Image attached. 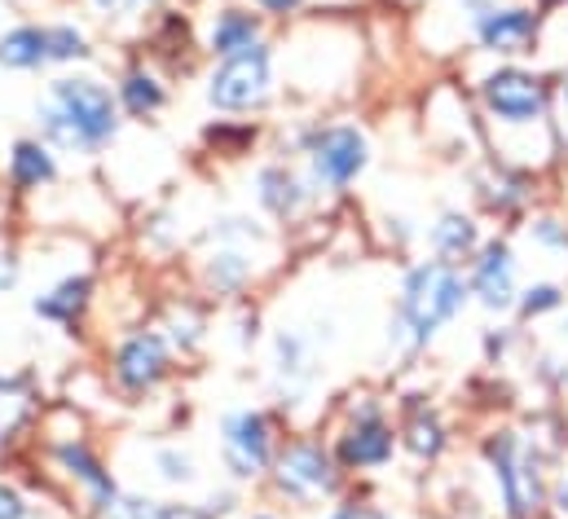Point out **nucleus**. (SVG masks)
<instances>
[{"instance_id": "obj_34", "label": "nucleus", "mask_w": 568, "mask_h": 519, "mask_svg": "<svg viewBox=\"0 0 568 519\" xmlns=\"http://www.w3.org/2000/svg\"><path fill=\"white\" fill-rule=\"evenodd\" d=\"M556 507L568 516V476H565V485H560V493H556Z\"/></svg>"}, {"instance_id": "obj_3", "label": "nucleus", "mask_w": 568, "mask_h": 519, "mask_svg": "<svg viewBox=\"0 0 568 519\" xmlns=\"http://www.w3.org/2000/svg\"><path fill=\"white\" fill-rule=\"evenodd\" d=\"M53 111H62L89 150L106 145L115 136V102L98 80H58L53 84Z\"/></svg>"}, {"instance_id": "obj_20", "label": "nucleus", "mask_w": 568, "mask_h": 519, "mask_svg": "<svg viewBox=\"0 0 568 519\" xmlns=\"http://www.w3.org/2000/svg\"><path fill=\"white\" fill-rule=\"evenodd\" d=\"M124 106L133 111V115H154L159 106H163V89H159V80H150L142 71H133L129 80H124Z\"/></svg>"}, {"instance_id": "obj_5", "label": "nucleus", "mask_w": 568, "mask_h": 519, "mask_svg": "<svg viewBox=\"0 0 568 519\" xmlns=\"http://www.w3.org/2000/svg\"><path fill=\"white\" fill-rule=\"evenodd\" d=\"M265 93H270V53L261 44L225 58V67L212 75V102L221 111H247L265 102Z\"/></svg>"}, {"instance_id": "obj_28", "label": "nucleus", "mask_w": 568, "mask_h": 519, "mask_svg": "<svg viewBox=\"0 0 568 519\" xmlns=\"http://www.w3.org/2000/svg\"><path fill=\"white\" fill-rule=\"evenodd\" d=\"M159 467H163L168 480H190L194 476L190 471V458H181V454H159Z\"/></svg>"}, {"instance_id": "obj_21", "label": "nucleus", "mask_w": 568, "mask_h": 519, "mask_svg": "<svg viewBox=\"0 0 568 519\" xmlns=\"http://www.w3.org/2000/svg\"><path fill=\"white\" fill-rule=\"evenodd\" d=\"M406 445H410V454H419V458H436L440 445H445V431H440V423H436L432 414H415L410 427H406Z\"/></svg>"}, {"instance_id": "obj_29", "label": "nucleus", "mask_w": 568, "mask_h": 519, "mask_svg": "<svg viewBox=\"0 0 568 519\" xmlns=\"http://www.w3.org/2000/svg\"><path fill=\"white\" fill-rule=\"evenodd\" d=\"M538 238L551 243V247H560V252H568V230L560 221H538Z\"/></svg>"}, {"instance_id": "obj_35", "label": "nucleus", "mask_w": 568, "mask_h": 519, "mask_svg": "<svg viewBox=\"0 0 568 519\" xmlns=\"http://www.w3.org/2000/svg\"><path fill=\"white\" fill-rule=\"evenodd\" d=\"M98 4H102V9H111V13H115V9H124V4H129V0H98Z\"/></svg>"}, {"instance_id": "obj_6", "label": "nucleus", "mask_w": 568, "mask_h": 519, "mask_svg": "<svg viewBox=\"0 0 568 519\" xmlns=\"http://www.w3.org/2000/svg\"><path fill=\"white\" fill-rule=\"evenodd\" d=\"M313 154V172L326 185H348L362 167H366V141L357 129H326L308 141Z\"/></svg>"}, {"instance_id": "obj_33", "label": "nucleus", "mask_w": 568, "mask_h": 519, "mask_svg": "<svg viewBox=\"0 0 568 519\" xmlns=\"http://www.w3.org/2000/svg\"><path fill=\"white\" fill-rule=\"evenodd\" d=\"M261 4H265V9H274V13H286V9H295L300 0H261Z\"/></svg>"}, {"instance_id": "obj_2", "label": "nucleus", "mask_w": 568, "mask_h": 519, "mask_svg": "<svg viewBox=\"0 0 568 519\" xmlns=\"http://www.w3.org/2000/svg\"><path fill=\"white\" fill-rule=\"evenodd\" d=\"M485 458L503 485V502H507V516L511 519H534L542 507V471H538V454H529L511 431H498L489 445H485Z\"/></svg>"}, {"instance_id": "obj_17", "label": "nucleus", "mask_w": 568, "mask_h": 519, "mask_svg": "<svg viewBox=\"0 0 568 519\" xmlns=\"http://www.w3.org/2000/svg\"><path fill=\"white\" fill-rule=\"evenodd\" d=\"M252 44H256V18H247V13H225L216 22V31H212V49L221 58H234V53H243Z\"/></svg>"}, {"instance_id": "obj_36", "label": "nucleus", "mask_w": 568, "mask_h": 519, "mask_svg": "<svg viewBox=\"0 0 568 519\" xmlns=\"http://www.w3.org/2000/svg\"><path fill=\"white\" fill-rule=\"evenodd\" d=\"M129 4H142V0H129Z\"/></svg>"}, {"instance_id": "obj_12", "label": "nucleus", "mask_w": 568, "mask_h": 519, "mask_svg": "<svg viewBox=\"0 0 568 519\" xmlns=\"http://www.w3.org/2000/svg\"><path fill=\"white\" fill-rule=\"evenodd\" d=\"M388 454H393V431L375 414H362L339 445V458L348 467H379V462H388Z\"/></svg>"}, {"instance_id": "obj_31", "label": "nucleus", "mask_w": 568, "mask_h": 519, "mask_svg": "<svg viewBox=\"0 0 568 519\" xmlns=\"http://www.w3.org/2000/svg\"><path fill=\"white\" fill-rule=\"evenodd\" d=\"M331 519H388V516H379V511H371V507H344V511H335Z\"/></svg>"}, {"instance_id": "obj_24", "label": "nucleus", "mask_w": 568, "mask_h": 519, "mask_svg": "<svg viewBox=\"0 0 568 519\" xmlns=\"http://www.w3.org/2000/svg\"><path fill=\"white\" fill-rule=\"evenodd\" d=\"M89 49H84V35L75 31V27H53L49 31V58L53 62H67V58H84Z\"/></svg>"}, {"instance_id": "obj_4", "label": "nucleus", "mask_w": 568, "mask_h": 519, "mask_svg": "<svg viewBox=\"0 0 568 519\" xmlns=\"http://www.w3.org/2000/svg\"><path fill=\"white\" fill-rule=\"evenodd\" d=\"M485 111L503 124H538L547 111V84L529 71H494L480 84Z\"/></svg>"}, {"instance_id": "obj_30", "label": "nucleus", "mask_w": 568, "mask_h": 519, "mask_svg": "<svg viewBox=\"0 0 568 519\" xmlns=\"http://www.w3.org/2000/svg\"><path fill=\"white\" fill-rule=\"evenodd\" d=\"M22 516H27L22 498H18L13 489H4V485H0V519H22Z\"/></svg>"}, {"instance_id": "obj_1", "label": "nucleus", "mask_w": 568, "mask_h": 519, "mask_svg": "<svg viewBox=\"0 0 568 519\" xmlns=\"http://www.w3.org/2000/svg\"><path fill=\"white\" fill-rule=\"evenodd\" d=\"M467 291H463V277L436 260V264H419L410 277H406V295H402V326L410 330L415 344H424L432 330H440L458 308H463Z\"/></svg>"}, {"instance_id": "obj_8", "label": "nucleus", "mask_w": 568, "mask_h": 519, "mask_svg": "<svg viewBox=\"0 0 568 519\" xmlns=\"http://www.w3.org/2000/svg\"><path fill=\"white\" fill-rule=\"evenodd\" d=\"M278 485H283L291 498H304V502L331 493V485H335L331 458H326L317 445H295V449H286L283 462H278Z\"/></svg>"}, {"instance_id": "obj_37", "label": "nucleus", "mask_w": 568, "mask_h": 519, "mask_svg": "<svg viewBox=\"0 0 568 519\" xmlns=\"http://www.w3.org/2000/svg\"><path fill=\"white\" fill-rule=\"evenodd\" d=\"M565 335H568V326H565Z\"/></svg>"}, {"instance_id": "obj_23", "label": "nucleus", "mask_w": 568, "mask_h": 519, "mask_svg": "<svg viewBox=\"0 0 568 519\" xmlns=\"http://www.w3.org/2000/svg\"><path fill=\"white\" fill-rule=\"evenodd\" d=\"M22 414H27V396L18 384H0V440L22 423Z\"/></svg>"}, {"instance_id": "obj_27", "label": "nucleus", "mask_w": 568, "mask_h": 519, "mask_svg": "<svg viewBox=\"0 0 568 519\" xmlns=\"http://www.w3.org/2000/svg\"><path fill=\"white\" fill-rule=\"evenodd\" d=\"M243 273H247V264H243V256H234V252L216 256V264H212V277H216V282H225V286H234Z\"/></svg>"}, {"instance_id": "obj_25", "label": "nucleus", "mask_w": 568, "mask_h": 519, "mask_svg": "<svg viewBox=\"0 0 568 519\" xmlns=\"http://www.w3.org/2000/svg\"><path fill=\"white\" fill-rule=\"evenodd\" d=\"M278 370H283V379L286 375H291V379H295V375H300V379H304V375H308V366H304V344H300V335H278Z\"/></svg>"}, {"instance_id": "obj_15", "label": "nucleus", "mask_w": 568, "mask_h": 519, "mask_svg": "<svg viewBox=\"0 0 568 519\" xmlns=\"http://www.w3.org/2000/svg\"><path fill=\"white\" fill-rule=\"evenodd\" d=\"M9 176H13L18 190H36V185H44L53 176V159L44 154V145L18 141L13 145V159H9Z\"/></svg>"}, {"instance_id": "obj_7", "label": "nucleus", "mask_w": 568, "mask_h": 519, "mask_svg": "<svg viewBox=\"0 0 568 519\" xmlns=\"http://www.w3.org/2000/svg\"><path fill=\"white\" fill-rule=\"evenodd\" d=\"M225 462L234 476H256L270 462V423L265 414H234L225 418Z\"/></svg>"}, {"instance_id": "obj_22", "label": "nucleus", "mask_w": 568, "mask_h": 519, "mask_svg": "<svg viewBox=\"0 0 568 519\" xmlns=\"http://www.w3.org/2000/svg\"><path fill=\"white\" fill-rule=\"evenodd\" d=\"M44 132H49V141H53V145H62V150H89V145H84V136H80V129H75L62 111H53V106L44 111Z\"/></svg>"}, {"instance_id": "obj_26", "label": "nucleus", "mask_w": 568, "mask_h": 519, "mask_svg": "<svg viewBox=\"0 0 568 519\" xmlns=\"http://www.w3.org/2000/svg\"><path fill=\"white\" fill-rule=\"evenodd\" d=\"M560 304V291L556 286H534L529 295H525V317H538V313H547V308H556Z\"/></svg>"}, {"instance_id": "obj_16", "label": "nucleus", "mask_w": 568, "mask_h": 519, "mask_svg": "<svg viewBox=\"0 0 568 519\" xmlns=\"http://www.w3.org/2000/svg\"><path fill=\"white\" fill-rule=\"evenodd\" d=\"M261 203L270 207V212H278V216H291L300 203H304V190H300V181L283 172V167H270V172H261Z\"/></svg>"}, {"instance_id": "obj_9", "label": "nucleus", "mask_w": 568, "mask_h": 519, "mask_svg": "<svg viewBox=\"0 0 568 519\" xmlns=\"http://www.w3.org/2000/svg\"><path fill=\"white\" fill-rule=\"evenodd\" d=\"M480 44L494 53H525L538 35V13L534 9H485L476 18Z\"/></svg>"}, {"instance_id": "obj_13", "label": "nucleus", "mask_w": 568, "mask_h": 519, "mask_svg": "<svg viewBox=\"0 0 568 519\" xmlns=\"http://www.w3.org/2000/svg\"><path fill=\"white\" fill-rule=\"evenodd\" d=\"M0 62L4 67H40L49 62V31L40 27H18L0 40Z\"/></svg>"}, {"instance_id": "obj_18", "label": "nucleus", "mask_w": 568, "mask_h": 519, "mask_svg": "<svg viewBox=\"0 0 568 519\" xmlns=\"http://www.w3.org/2000/svg\"><path fill=\"white\" fill-rule=\"evenodd\" d=\"M432 247L445 260L467 256V252L476 247V225H471L467 216H445V221L432 230Z\"/></svg>"}, {"instance_id": "obj_19", "label": "nucleus", "mask_w": 568, "mask_h": 519, "mask_svg": "<svg viewBox=\"0 0 568 519\" xmlns=\"http://www.w3.org/2000/svg\"><path fill=\"white\" fill-rule=\"evenodd\" d=\"M58 458H62V462H67V467H71V471H75V476H80V480H84L102 502H111V498H115V489H111L106 471H102V467H98L80 445H62V449H58Z\"/></svg>"}, {"instance_id": "obj_10", "label": "nucleus", "mask_w": 568, "mask_h": 519, "mask_svg": "<svg viewBox=\"0 0 568 519\" xmlns=\"http://www.w3.org/2000/svg\"><path fill=\"white\" fill-rule=\"evenodd\" d=\"M471 291L480 295L485 308H507V304L516 299V264H511V252H507L503 243H489V247L480 252Z\"/></svg>"}, {"instance_id": "obj_32", "label": "nucleus", "mask_w": 568, "mask_h": 519, "mask_svg": "<svg viewBox=\"0 0 568 519\" xmlns=\"http://www.w3.org/2000/svg\"><path fill=\"white\" fill-rule=\"evenodd\" d=\"M13 277H18V264H13V256H0V291H4V286H13Z\"/></svg>"}, {"instance_id": "obj_14", "label": "nucleus", "mask_w": 568, "mask_h": 519, "mask_svg": "<svg viewBox=\"0 0 568 519\" xmlns=\"http://www.w3.org/2000/svg\"><path fill=\"white\" fill-rule=\"evenodd\" d=\"M89 304V277H67L62 286H53L49 295L36 299V313L49 322H75V313Z\"/></svg>"}, {"instance_id": "obj_11", "label": "nucleus", "mask_w": 568, "mask_h": 519, "mask_svg": "<svg viewBox=\"0 0 568 519\" xmlns=\"http://www.w3.org/2000/svg\"><path fill=\"white\" fill-rule=\"evenodd\" d=\"M163 366H168V353H163V344H159L154 335H133V339L120 348V357H115L120 384L138 391L150 388V384H159Z\"/></svg>"}]
</instances>
